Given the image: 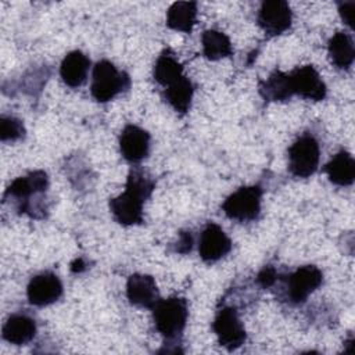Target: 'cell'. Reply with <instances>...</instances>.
Returning a JSON list of instances; mask_svg holds the SVG:
<instances>
[{"label":"cell","instance_id":"cell-1","mask_svg":"<svg viewBox=\"0 0 355 355\" xmlns=\"http://www.w3.org/2000/svg\"><path fill=\"white\" fill-rule=\"evenodd\" d=\"M155 184L141 171H130L125 191L110 200V209L115 220L123 226L143 222V204L151 196Z\"/></svg>","mask_w":355,"mask_h":355},{"label":"cell","instance_id":"cell-2","mask_svg":"<svg viewBox=\"0 0 355 355\" xmlns=\"http://www.w3.org/2000/svg\"><path fill=\"white\" fill-rule=\"evenodd\" d=\"M153 309L155 329L168 340H173L182 334L187 316V301L182 297H169L158 300Z\"/></svg>","mask_w":355,"mask_h":355},{"label":"cell","instance_id":"cell-3","mask_svg":"<svg viewBox=\"0 0 355 355\" xmlns=\"http://www.w3.org/2000/svg\"><path fill=\"white\" fill-rule=\"evenodd\" d=\"M129 85V76L125 72H119L112 62L101 60L94 65L90 92L98 103L112 100L118 93L126 90Z\"/></svg>","mask_w":355,"mask_h":355},{"label":"cell","instance_id":"cell-4","mask_svg":"<svg viewBox=\"0 0 355 355\" xmlns=\"http://www.w3.org/2000/svg\"><path fill=\"white\" fill-rule=\"evenodd\" d=\"M261 197L262 189L259 186H243L223 201L222 209L230 219L254 220L261 212Z\"/></svg>","mask_w":355,"mask_h":355},{"label":"cell","instance_id":"cell-5","mask_svg":"<svg viewBox=\"0 0 355 355\" xmlns=\"http://www.w3.org/2000/svg\"><path fill=\"white\" fill-rule=\"evenodd\" d=\"M319 143L312 135H302L288 148V169L297 178H308L318 169Z\"/></svg>","mask_w":355,"mask_h":355},{"label":"cell","instance_id":"cell-6","mask_svg":"<svg viewBox=\"0 0 355 355\" xmlns=\"http://www.w3.org/2000/svg\"><path fill=\"white\" fill-rule=\"evenodd\" d=\"M212 329L218 337L219 344L229 351L241 347L247 338L245 329L240 322L236 309L230 306L222 308L218 312L212 323Z\"/></svg>","mask_w":355,"mask_h":355},{"label":"cell","instance_id":"cell-7","mask_svg":"<svg viewBox=\"0 0 355 355\" xmlns=\"http://www.w3.org/2000/svg\"><path fill=\"white\" fill-rule=\"evenodd\" d=\"M291 10L284 0H268L258 11V25L269 36L282 35L291 26Z\"/></svg>","mask_w":355,"mask_h":355},{"label":"cell","instance_id":"cell-8","mask_svg":"<svg viewBox=\"0 0 355 355\" xmlns=\"http://www.w3.org/2000/svg\"><path fill=\"white\" fill-rule=\"evenodd\" d=\"M26 295L35 306L50 305L62 295V283L53 272H42L29 280Z\"/></svg>","mask_w":355,"mask_h":355},{"label":"cell","instance_id":"cell-9","mask_svg":"<svg viewBox=\"0 0 355 355\" xmlns=\"http://www.w3.org/2000/svg\"><path fill=\"white\" fill-rule=\"evenodd\" d=\"M323 282V273L315 265H304L290 275L287 280V294L291 302H304Z\"/></svg>","mask_w":355,"mask_h":355},{"label":"cell","instance_id":"cell-10","mask_svg":"<svg viewBox=\"0 0 355 355\" xmlns=\"http://www.w3.org/2000/svg\"><path fill=\"white\" fill-rule=\"evenodd\" d=\"M290 80L294 94L313 101H320L326 97V85L312 65L295 68L290 73Z\"/></svg>","mask_w":355,"mask_h":355},{"label":"cell","instance_id":"cell-11","mask_svg":"<svg viewBox=\"0 0 355 355\" xmlns=\"http://www.w3.org/2000/svg\"><path fill=\"white\" fill-rule=\"evenodd\" d=\"M230 250L232 241L226 236L223 229L216 223L209 222L200 236L198 252L201 259L205 262H216Z\"/></svg>","mask_w":355,"mask_h":355},{"label":"cell","instance_id":"cell-12","mask_svg":"<svg viewBox=\"0 0 355 355\" xmlns=\"http://www.w3.org/2000/svg\"><path fill=\"white\" fill-rule=\"evenodd\" d=\"M119 150L126 161L132 164L140 162L150 150L148 132L136 125H126L119 136Z\"/></svg>","mask_w":355,"mask_h":355},{"label":"cell","instance_id":"cell-13","mask_svg":"<svg viewBox=\"0 0 355 355\" xmlns=\"http://www.w3.org/2000/svg\"><path fill=\"white\" fill-rule=\"evenodd\" d=\"M126 297L132 305L140 308H153L159 300L158 287L153 276L133 273L126 283Z\"/></svg>","mask_w":355,"mask_h":355},{"label":"cell","instance_id":"cell-14","mask_svg":"<svg viewBox=\"0 0 355 355\" xmlns=\"http://www.w3.org/2000/svg\"><path fill=\"white\" fill-rule=\"evenodd\" d=\"M90 68V60L79 50L68 53L60 67L62 82L69 87H79L85 83Z\"/></svg>","mask_w":355,"mask_h":355},{"label":"cell","instance_id":"cell-15","mask_svg":"<svg viewBox=\"0 0 355 355\" xmlns=\"http://www.w3.org/2000/svg\"><path fill=\"white\" fill-rule=\"evenodd\" d=\"M3 338L14 345L28 344L36 334L35 320L24 313L11 315L3 326Z\"/></svg>","mask_w":355,"mask_h":355},{"label":"cell","instance_id":"cell-16","mask_svg":"<svg viewBox=\"0 0 355 355\" xmlns=\"http://www.w3.org/2000/svg\"><path fill=\"white\" fill-rule=\"evenodd\" d=\"M323 171L327 173L329 180L337 186H349L355 180V161L345 150L338 151L324 165Z\"/></svg>","mask_w":355,"mask_h":355},{"label":"cell","instance_id":"cell-17","mask_svg":"<svg viewBox=\"0 0 355 355\" xmlns=\"http://www.w3.org/2000/svg\"><path fill=\"white\" fill-rule=\"evenodd\" d=\"M330 61L340 69H348L355 58L352 37L345 32H336L327 44Z\"/></svg>","mask_w":355,"mask_h":355},{"label":"cell","instance_id":"cell-18","mask_svg":"<svg viewBox=\"0 0 355 355\" xmlns=\"http://www.w3.org/2000/svg\"><path fill=\"white\" fill-rule=\"evenodd\" d=\"M197 18V4L194 1H176L166 12V26L175 31L190 33Z\"/></svg>","mask_w":355,"mask_h":355},{"label":"cell","instance_id":"cell-19","mask_svg":"<svg viewBox=\"0 0 355 355\" xmlns=\"http://www.w3.org/2000/svg\"><path fill=\"white\" fill-rule=\"evenodd\" d=\"M259 93L265 100L269 101H286L288 100L294 92L290 80V75L282 71H273L266 80L261 82Z\"/></svg>","mask_w":355,"mask_h":355},{"label":"cell","instance_id":"cell-20","mask_svg":"<svg viewBox=\"0 0 355 355\" xmlns=\"http://www.w3.org/2000/svg\"><path fill=\"white\" fill-rule=\"evenodd\" d=\"M49 179L43 171H33L25 176L17 178L7 189L6 196L17 198H26L32 194L42 193L47 189Z\"/></svg>","mask_w":355,"mask_h":355},{"label":"cell","instance_id":"cell-21","mask_svg":"<svg viewBox=\"0 0 355 355\" xmlns=\"http://www.w3.org/2000/svg\"><path fill=\"white\" fill-rule=\"evenodd\" d=\"M194 87L187 76L179 78L176 82L165 87L164 96L168 104L179 114H186L190 108Z\"/></svg>","mask_w":355,"mask_h":355},{"label":"cell","instance_id":"cell-22","mask_svg":"<svg viewBox=\"0 0 355 355\" xmlns=\"http://www.w3.org/2000/svg\"><path fill=\"white\" fill-rule=\"evenodd\" d=\"M201 43L204 55L211 61L229 57L233 53V47L229 37L223 32L215 29L205 31L201 36Z\"/></svg>","mask_w":355,"mask_h":355},{"label":"cell","instance_id":"cell-23","mask_svg":"<svg viewBox=\"0 0 355 355\" xmlns=\"http://www.w3.org/2000/svg\"><path fill=\"white\" fill-rule=\"evenodd\" d=\"M183 76V65L176 60V57L165 50L157 60L154 65V79L162 85L169 86Z\"/></svg>","mask_w":355,"mask_h":355},{"label":"cell","instance_id":"cell-24","mask_svg":"<svg viewBox=\"0 0 355 355\" xmlns=\"http://www.w3.org/2000/svg\"><path fill=\"white\" fill-rule=\"evenodd\" d=\"M25 135L24 123L14 118L3 115L0 118V140L1 141H15Z\"/></svg>","mask_w":355,"mask_h":355},{"label":"cell","instance_id":"cell-25","mask_svg":"<svg viewBox=\"0 0 355 355\" xmlns=\"http://www.w3.org/2000/svg\"><path fill=\"white\" fill-rule=\"evenodd\" d=\"M257 282H258V284H259L261 287H263V288L270 287V286L276 282V270H275V268L270 266V265L265 266V268L258 273Z\"/></svg>","mask_w":355,"mask_h":355},{"label":"cell","instance_id":"cell-26","mask_svg":"<svg viewBox=\"0 0 355 355\" xmlns=\"http://www.w3.org/2000/svg\"><path fill=\"white\" fill-rule=\"evenodd\" d=\"M354 7H355V1H347V3H340V4H338V11H340L341 19H343L349 28H352Z\"/></svg>","mask_w":355,"mask_h":355},{"label":"cell","instance_id":"cell-27","mask_svg":"<svg viewBox=\"0 0 355 355\" xmlns=\"http://www.w3.org/2000/svg\"><path fill=\"white\" fill-rule=\"evenodd\" d=\"M191 245H193V239H191V234L190 233H182L180 234V239L178 241V245H176V251L178 252H189L191 250Z\"/></svg>","mask_w":355,"mask_h":355},{"label":"cell","instance_id":"cell-28","mask_svg":"<svg viewBox=\"0 0 355 355\" xmlns=\"http://www.w3.org/2000/svg\"><path fill=\"white\" fill-rule=\"evenodd\" d=\"M83 269V262H82V259H76L75 262H72V265H71V270L72 272H80Z\"/></svg>","mask_w":355,"mask_h":355}]
</instances>
